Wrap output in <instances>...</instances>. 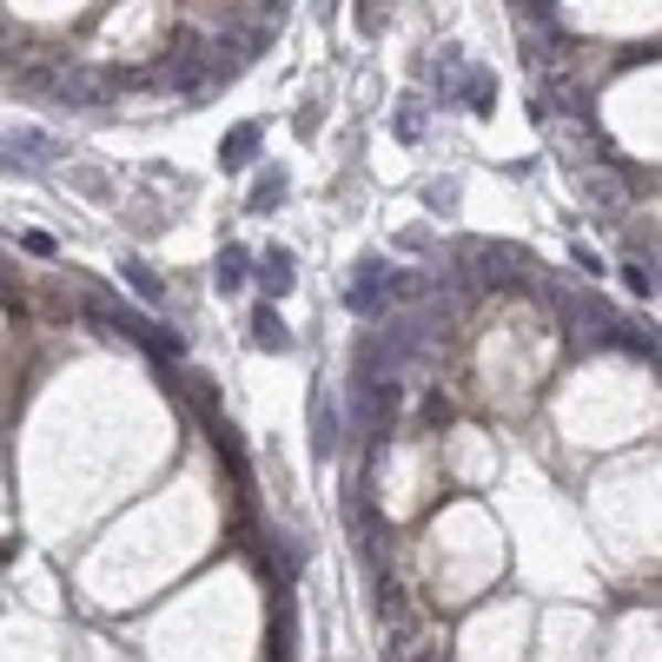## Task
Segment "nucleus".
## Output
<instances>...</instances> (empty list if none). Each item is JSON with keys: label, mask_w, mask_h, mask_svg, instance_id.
I'll return each instance as SVG.
<instances>
[{"label": "nucleus", "mask_w": 662, "mask_h": 662, "mask_svg": "<svg viewBox=\"0 0 662 662\" xmlns=\"http://www.w3.org/2000/svg\"><path fill=\"white\" fill-rule=\"evenodd\" d=\"M245 272H252V252H245V245H225V252H219V292H239Z\"/></svg>", "instance_id": "obj_6"}, {"label": "nucleus", "mask_w": 662, "mask_h": 662, "mask_svg": "<svg viewBox=\"0 0 662 662\" xmlns=\"http://www.w3.org/2000/svg\"><path fill=\"white\" fill-rule=\"evenodd\" d=\"M385 298H391V265H385V259H358L345 305H351L358 318H378V312H385Z\"/></svg>", "instance_id": "obj_1"}, {"label": "nucleus", "mask_w": 662, "mask_h": 662, "mask_svg": "<svg viewBox=\"0 0 662 662\" xmlns=\"http://www.w3.org/2000/svg\"><path fill=\"white\" fill-rule=\"evenodd\" d=\"M252 272H259V285H265L272 298H285V292L298 285V259H292L285 245H272V252H259V259H252Z\"/></svg>", "instance_id": "obj_2"}, {"label": "nucleus", "mask_w": 662, "mask_h": 662, "mask_svg": "<svg viewBox=\"0 0 662 662\" xmlns=\"http://www.w3.org/2000/svg\"><path fill=\"white\" fill-rule=\"evenodd\" d=\"M312 451H318V458H332V451H338V411L325 404V391L312 398Z\"/></svg>", "instance_id": "obj_5"}, {"label": "nucleus", "mask_w": 662, "mask_h": 662, "mask_svg": "<svg viewBox=\"0 0 662 662\" xmlns=\"http://www.w3.org/2000/svg\"><path fill=\"white\" fill-rule=\"evenodd\" d=\"M13 153H27V159H53V139H40V133H13L7 139V159Z\"/></svg>", "instance_id": "obj_9"}, {"label": "nucleus", "mask_w": 662, "mask_h": 662, "mask_svg": "<svg viewBox=\"0 0 662 662\" xmlns=\"http://www.w3.org/2000/svg\"><path fill=\"white\" fill-rule=\"evenodd\" d=\"M119 272H126V285H133V292H139V298H146V305H159V298H166V285H159V279H153V265H146V259H126V265H119Z\"/></svg>", "instance_id": "obj_7"}, {"label": "nucleus", "mask_w": 662, "mask_h": 662, "mask_svg": "<svg viewBox=\"0 0 662 662\" xmlns=\"http://www.w3.org/2000/svg\"><path fill=\"white\" fill-rule=\"evenodd\" d=\"M259 139H265L259 126H239V133H225V146H219V166H225V172L252 166V159H259Z\"/></svg>", "instance_id": "obj_4"}, {"label": "nucleus", "mask_w": 662, "mask_h": 662, "mask_svg": "<svg viewBox=\"0 0 662 662\" xmlns=\"http://www.w3.org/2000/svg\"><path fill=\"white\" fill-rule=\"evenodd\" d=\"M424 662H451V650H431V656H424Z\"/></svg>", "instance_id": "obj_12"}, {"label": "nucleus", "mask_w": 662, "mask_h": 662, "mask_svg": "<svg viewBox=\"0 0 662 662\" xmlns=\"http://www.w3.org/2000/svg\"><path fill=\"white\" fill-rule=\"evenodd\" d=\"M623 285H630L637 298H650V292H656V265H623Z\"/></svg>", "instance_id": "obj_10"}, {"label": "nucleus", "mask_w": 662, "mask_h": 662, "mask_svg": "<svg viewBox=\"0 0 662 662\" xmlns=\"http://www.w3.org/2000/svg\"><path fill=\"white\" fill-rule=\"evenodd\" d=\"M279 199H285V172H265V179L252 186V199H245V206H252V212H272Z\"/></svg>", "instance_id": "obj_8"}, {"label": "nucleus", "mask_w": 662, "mask_h": 662, "mask_svg": "<svg viewBox=\"0 0 662 662\" xmlns=\"http://www.w3.org/2000/svg\"><path fill=\"white\" fill-rule=\"evenodd\" d=\"M252 345H259V351H279V358L292 351V332H285V318H279L272 305H259V312H252Z\"/></svg>", "instance_id": "obj_3"}, {"label": "nucleus", "mask_w": 662, "mask_h": 662, "mask_svg": "<svg viewBox=\"0 0 662 662\" xmlns=\"http://www.w3.org/2000/svg\"><path fill=\"white\" fill-rule=\"evenodd\" d=\"M464 99H471V106H491V99H497V86H491L484 73H471V80H464Z\"/></svg>", "instance_id": "obj_11"}]
</instances>
